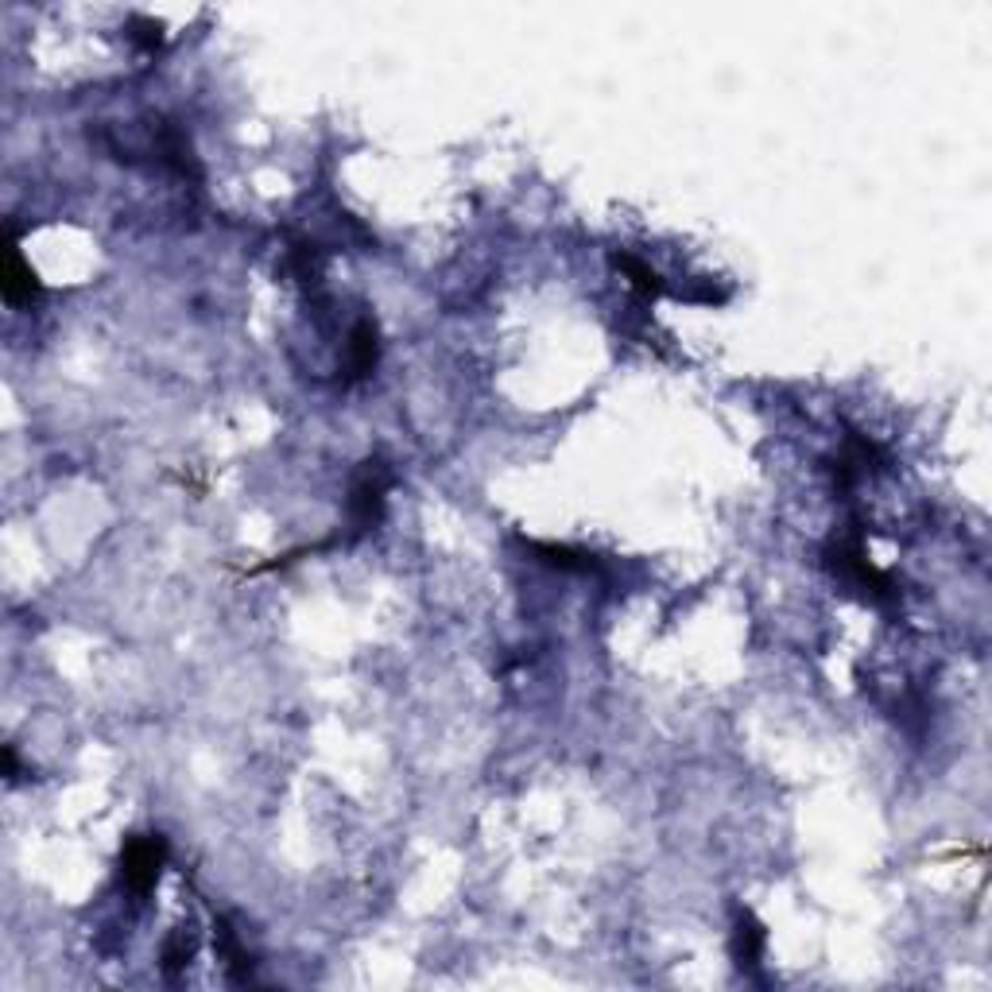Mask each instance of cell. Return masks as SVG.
Listing matches in <instances>:
<instances>
[{"label": "cell", "mask_w": 992, "mask_h": 992, "mask_svg": "<svg viewBox=\"0 0 992 992\" xmlns=\"http://www.w3.org/2000/svg\"><path fill=\"white\" fill-rule=\"evenodd\" d=\"M612 260H617V268H625V276L632 280V288H637L644 299H660L663 291H667L663 276H660V272H652V268H647L644 260H637V256H625V253H620V256H612Z\"/></svg>", "instance_id": "obj_6"}, {"label": "cell", "mask_w": 992, "mask_h": 992, "mask_svg": "<svg viewBox=\"0 0 992 992\" xmlns=\"http://www.w3.org/2000/svg\"><path fill=\"white\" fill-rule=\"evenodd\" d=\"M384 492H388V477H384L381 462H373V469L361 477V485L353 489V501H349V512H353V527H357V532H369V527L381 524Z\"/></svg>", "instance_id": "obj_2"}, {"label": "cell", "mask_w": 992, "mask_h": 992, "mask_svg": "<svg viewBox=\"0 0 992 992\" xmlns=\"http://www.w3.org/2000/svg\"><path fill=\"white\" fill-rule=\"evenodd\" d=\"M0 295L9 299L12 306H24L39 299V283H35V272L27 268V260L20 256L16 241H4V268H0Z\"/></svg>", "instance_id": "obj_3"}, {"label": "cell", "mask_w": 992, "mask_h": 992, "mask_svg": "<svg viewBox=\"0 0 992 992\" xmlns=\"http://www.w3.org/2000/svg\"><path fill=\"white\" fill-rule=\"evenodd\" d=\"M760 954H763V926L748 911H740L737 931H733V958H737L740 969H756Z\"/></svg>", "instance_id": "obj_5"}, {"label": "cell", "mask_w": 992, "mask_h": 992, "mask_svg": "<svg viewBox=\"0 0 992 992\" xmlns=\"http://www.w3.org/2000/svg\"><path fill=\"white\" fill-rule=\"evenodd\" d=\"M535 555H544V562H551V567L559 570H594V559L582 551H574V547H555V544H532Z\"/></svg>", "instance_id": "obj_7"}, {"label": "cell", "mask_w": 992, "mask_h": 992, "mask_svg": "<svg viewBox=\"0 0 992 992\" xmlns=\"http://www.w3.org/2000/svg\"><path fill=\"white\" fill-rule=\"evenodd\" d=\"M167 861V841L163 838H132L120 856V880L132 891H152L160 880V868Z\"/></svg>", "instance_id": "obj_1"}, {"label": "cell", "mask_w": 992, "mask_h": 992, "mask_svg": "<svg viewBox=\"0 0 992 992\" xmlns=\"http://www.w3.org/2000/svg\"><path fill=\"white\" fill-rule=\"evenodd\" d=\"M376 353H381V341H376V323L373 318H361L349 334V357L346 369L349 376H369L376 369Z\"/></svg>", "instance_id": "obj_4"}]
</instances>
